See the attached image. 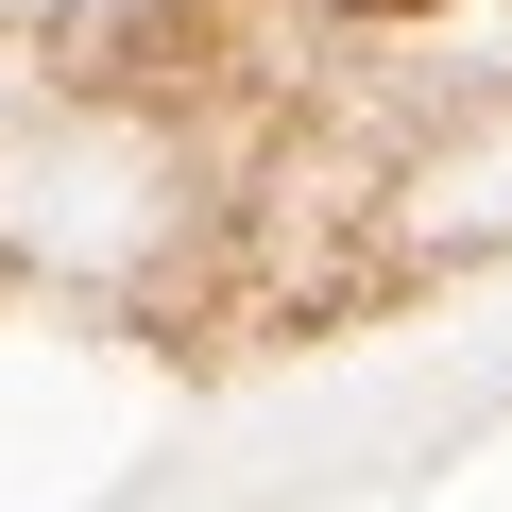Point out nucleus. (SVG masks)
I'll return each mask as SVG.
<instances>
[{
  "label": "nucleus",
  "instance_id": "nucleus-1",
  "mask_svg": "<svg viewBox=\"0 0 512 512\" xmlns=\"http://www.w3.org/2000/svg\"><path fill=\"white\" fill-rule=\"evenodd\" d=\"M359 18H410V0H359Z\"/></svg>",
  "mask_w": 512,
  "mask_h": 512
}]
</instances>
